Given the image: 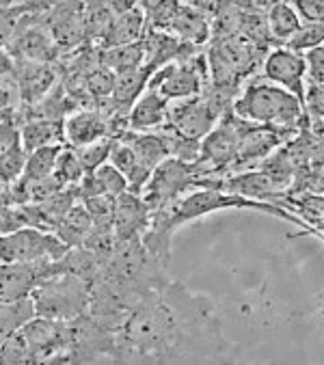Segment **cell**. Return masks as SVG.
<instances>
[{"mask_svg": "<svg viewBox=\"0 0 324 365\" xmlns=\"http://www.w3.org/2000/svg\"><path fill=\"white\" fill-rule=\"evenodd\" d=\"M225 352L208 299L169 279L147 292L115 333V363H203Z\"/></svg>", "mask_w": 324, "mask_h": 365, "instance_id": "cell-1", "label": "cell"}, {"mask_svg": "<svg viewBox=\"0 0 324 365\" xmlns=\"http://www.w3.org/2000/svg\"><path fill=\"white\" fill-rule=\"evenodd\" d=\"M233 113L264 125L296 128L303 121L307 106L292 91L266 81L249 85L247 91L233 102Z\"/></svg>", "mask_w": 324, "mask_h": 365, "instance_id": "cell-2", "label": "cell"}, {"mask_svg": "<svg viewBox=\"0 0 324 365\" xmlns=\"http://www.w3.org/2000/svg\"><path fill=\"white\" fill-rule=\"evenodd\" d=\"M91 294L93 283L89 279L63 272L44 279L31 297L37 305V316L50 320H74L89 312Z\"/></svg>", "mask_w": 324, "mask_h": 365, "instance_id": "cell-3", "label": "cell"}, {"mask_svg": "<svg viewBox=\"0 0 324 365\" xmlns=\"http://www.w3.org/2000/svg\"><path fill=\"white\" fill-rule=\"evenodd\" d=\"M210 76V61L203 54H193L184 61L162 65L149 81V89H156L167 100H184L203 93Z\"/></svg>", "mask_w": 324, "mask_h": 365, "instance_id": "cell-4", "label": "cell"}, {"mask_svg": "<svg viewBox=\"0 0 324 365\" xmlns=\"http://www.w3.org/2000/svg\"><path fill=\"white\" fill-rule=\"evenodd\" d=\"M195 186H197L195 163L169 156L167 160H162L156 167V171L151 173L141 195L149 203L151 210H158V207L178 203V199L188 188H195Z\"/></svg>", "mask_w": 324, "mask_h": 365, "instance_id": "cell-5", "label": "cell"}, {"mask_svg": "<svg viewBox=\"0 0 324 365\" xmlns=\"http://www.w3.org/2000/svg\"><path fill=\"white\" fill-rule=\"evenodd\" d=\"M71 247H67L54 232L39 227H22L14 234H5L0 240V259L11 262H44L61 259Z\"/></svg>", "mask_w": 324, "mask_h": 365, "instance_id": "cell-6", "label": "cell"}, {"mask_svg": "<svg viewBox=\"0 0 324 365\" xmlns=\"http://www.w3.org/2000/svg\"><path fill=\"white\" fill-rule=\"evenodd\" d=\"M44 20L63 54L76 52L80 46L89 43L85 0H61L46 11Z\"/></svg>", "mask_w": 324, "mask_h": 365, "instance_id": "cell-7", "label": "cell"}, {"mask_svg": "<svg viewBox=\"0 0 324 365\" xmlns=\"http://www.w3.org/2000/svg\"><path fill=\"white\" fill-rule=\"evenodd\" d=\"M123 130H128L126 123L113 119L100 108H83L65 119V140L71 148H85L106 136H117Z\"/></svg>", "mask_w": 324, "mask_h": 365, "instance_id": "cell-8", "label": "cell"}, {"mask_svg": "<svg viewBox=\"0 0 324 365\" xmlns=\"http://www.w3.org/2000/svg\"><path fill=\"white\" fill-rule=\"evenodd\" d=\"M305 76H307V58L305 52H296L292 48L273 50L264 61V78L292 91L305 102Z\"/></svg>", "mask_w": 324, "mask_h": 365, "instance_id": "cell-9", "label": "cell"}, {"mask_svg": "<svg viewBox=\"0 0 324 365\" xmlns=\"http://www.w3.org/2000/svg\"><path fill=\"white\" fill-rule=\"evenodd\" d=\"M149 223H151V207L143 199L141 192L126 190L123 195L115 199L113 227H115L117 240L143 238Z\"/></svg>", "mask_w": 324, "mask_h": 365, "instance_id": "cell-10", "label": "cell"}, {"mask_svg": "<svg viewBox=\"0 0 324 365\" xmlns=\"http://www.w3.org/2000/svg\"><path fill=\"white\" fill-rule=\"evenodd\" d=\"M50 259L3 264V301L31 297L35 287L50 277Z\"/></svg>", "mask_w": 324, "mask_h": 365, "instance_id": "cell-11", "label": "cell"}, {"mask_svg": "<svg viewBox=\"0 0 324 365\" xmlns=\"http://www.w3.org/2000/svg\"><path fill=\"white\" fill-rule=\"evenodd\" d=\"M14 63L20 76L24 106H35L56 87V69L52 67V63H39L29 58H14Z\"/></svg>", "mask_w": 324, "mask_h": 365, "instance_id": "cell-12", "label": "cell"}, {"mask_svg": "<svg viewBox=\"0 0 324 365\" xmlns=\"http://www.w3.org/2000/svg\"><path fill=\"white\" fill-rule=\"evenodd\" d=\"M169 104L171 100H167L160 91L147 87V91L134 102V106L128 113V130L149 132L162 128L169 117Z\"/></svg>", "mask_w": 324, "mask_h": 365, "instance_id": "cell-13", "label": "cell"}, {"mask_svg": "<svg viewBox=\"0 0 324 365\" xmlns=\"http://www.w3.org/2000/svg\"><path fill=\"white\" fill-rule=\"evenodd\" d=\"M147 33H149L147 16H145L143 7L136 5L134 9H130V11H126L113 20L104 39L100 41V48H115V46L143 41Z\"/></svg>", "mask_w": 324, "mask_h": 365, "instance_id": "cell-14", "label": "cell"}, {"mask_svg": "<svg viewBox=\"0 0 324 365\" xmlns=\"http://www.w3.org/2000/svg\"><path fill=\"white\" fill-rule=\"evenodd\" d=\"M210 26L212 24H210L203 7L191 5V3H184L182 0V5H180L178 14L169 26V33H173L182 41H188L193 46H201L210 37Z\"/></svg>", "mask_w": 324, "mask_h": 365, "instance_id": "cell-15", "label": "cell"}, {"mask_svg": "<svg viewBox=\"0 0 324 365\" xmlns=\"http://www.w3.org/2000/svg\"><path fill=\"white\" fill-rule=\"evenodd\" d=\"M221 188L227 190V192H236V195H242V197H249V199H270V197H277L279 195V186L262 171H242V173H236L233 178L229 180H221Z\"/></svg>", "mask_w": 324, "mask_h": 365, "instance_id": "cell-16", "label": "cell"}, {"mask_svg": "<svg viewBox=\"0 0 324 365\" xmlns=\"http://www.w3.org/2000/svg\"><path fill=\"white\" fill-rule=\"evenodd\" d=\"M96 227V218L93 214L87 210L85 203H78L74 205L65 216H63V221L56 225L54 234L67 245V247H80L83 245L91 232Z\"/></svg>", "mask_w": 324, "mask_h": 365, "instance_id": "cell-17", "label": "cell"}, {"mask_svg": "<svg viewBox=\"0 0 324 365\" xmlns=\"http://www.w3.org/2000/svg\"><path fill=\"white\" fill-rule=\"evenodd\" d=\"M22 143H24L26 154L39 148H46V145L65 143V121L29 117L22 125Z\"/></svg>", "mask_w": 324, "mask_h": 365, "instance_id": "cell-18", "label": "cell"}, {"mask_svg": "<svg viewBox=\"0 0 324 365\" xmlns=\"http://www.w3.org/2000/svg\"><path fill=\"white\" fill-rule=\"evenodd\" d=\"M100 63L111 67L117 74L128 69H136L147 63V46L143 41L115 46V48H100Z\"/></svg>", "mask_w": 324, "mask_h": 365, "instance_id": "cell-19", "label": "cell"}, {"mask_svg": "<svg viewBox=\"0 0 324 365\" xmlns=\"http://www.w3.org/2000/svg\"><path fill=\"white\" fill-rule=\"evenodd\" d=\"M266 18H268L270 33L277 41L292 39L294 33L303 26L300 14L296 11L294 3H288V0H277V3H273Z\"/></svg>", "mask_w": 324, "mask_h": 365, "instance_id": "cell-20", "label": "cell"}, {"mask_svg": "<svg viewBox=\"0 0 324 365\" xmlns=\"http://www.w3.org/2000/svg\"><path fill=\"white\" fill-rule=\"evenodd\" d=\"M37 318V305L33 297L24 299H14V301H3V312H0V333L3 337L24 329L31 320Z\"/></svg>", "mask_w": 324, "mask_h": 365, "instance_id": "cell-21", "label": "cell"}, {"mask_svg": "<svg viewBox=\"0 0 324 365\" xmlns=\"http://www.w3.org/2000/svg\"><path fill=\"white\" fill-rule=\"evenodd\" d=\"M63 148H65L63 143H56V145H46V148H39V150L31 152L29 158H26V167H24L22 178H26V180H41V178L52 175L54 169H56V163H59V156H61Z\"/></svg>", "mask_w": 324, "mask_h": 365, "instance_id": "cell-22", "label": "cell"}, {"mask_svg": "<svg viewBox=\"0 0 324 365\" xmlns=\"http://www.w3.org/2000/svg\"><path fill=\"white\" fill-rule=\"evenodd\" d=\"M258 169H262L281 190L294 180V175H296V163H294V158L290 156V152L288 150H281V152H275V154H270L266 160H262V165L258 167Z\"/></svg>", "mask_w": 324, "mask_h": 365, "instance_id": "cell-23", "label": "cell"}, {"mask_svg": "<svg viewBox=\"0 0 324 365\" xmlns=\"http://www.w3.org/2000/svg\"><path fill=\"white\" fill-rule=\"evenodd\" d=\"M113 145H115V136H106L98 143L85 145V148H74L80 163H83L85 171L91 173L96 169H100L102 165H106L111 160V152H113Z\"/></svg>", "mask_w": 324, "mask_h": 365, "instance_id": "cell-24", "label": "cell"}, {"mask_svg": "<svg viewBox=\"0 0 324 365\" xmlns=\"http://www.w3.org/2000/svg\"><path fill=\"white\" fill-rule=\"evenodd\" d=\"M54 175L65 184V186H71V184H78L87 175L83 163H80L76 150L71 148H63L61 156H59V163H56V169H54Z\"/></svg>", "mask_w": 324, "mask_h": 365, "instance_id": "cell-25", "label": "cell"}, {"mask_svg": "<svg viewBox=\"0 0 324 365\" xmlns=\"http://www.w3.org/2000/svg\"><path fill=\"white\" fill-rule=\"evenodd\" d=\"M29 365L31 363V350L29 341L22 331H16L7 337H3V365Z\"/></svg>", "mask_w": 324, "mask_h": 365, "instance_id": "cell-26", "label": "cell"}, {"mask_svg": "<svg viewBox=\"0 0 324 365\" xmlns=\"http://www.w3.org/2000/svg\"><path fill=\"white\" fill-rule=\"evenodd\" d=\"M61 0H3V11L29 14V11H48Z\"/></svg>", "mask_w": 324, "mask_h": 365, "instance_id": "cell-27", "label": "cell"}, {"mask_svg": "<svg viewBox=\"0 0 324 365\" xmlns=\"http://www.w3.org/2000/svg\"><path fill=\"white\" fill-rule=\"evenodd\" d=\"M307 58V76L311 83H324V46L311 48L305 52Z\"/></svg>", "mask_w": 324, "mask_h": 365, "instance_id": "cell-28", "label": "cell"}, {"mask_svg": "<svg viewBox=\"0 0 324 365\" xmlns=\"http://www.w3.org/2000/svg\"><path fill=\"white\" fill-rule=\"evenodd\" d=\"M305 106L315 119H324V83H311L307 87Z\"/></svg>", "mask_w": 324, "mask_h": 365, "instance_id": "cell-29", "label": "cell"}, {"mask_svg": "<svg viewBox=\"0 0 324 365\" xmlns=\"http://www.w3.org/2000/svg\"><path fill=\"white\" fill-rule=\"evenodd\" d=\"M303 22H324V0H292Z\"/></svg>", "mask_w": 324, "mask_h": 365, "instance_id": "cell-30", "label": "cell"}, {"mask_svg": "<svg viewBox=\"0 0 324 365\" xmlns=\"http://www.w3.org/2000/svg\"><path fill=\"white\" fill-rule=\"evenodd\" d=\"M303 210L311 216H318V218H324V197H318V195H311V197H303L300 201Z\"/></svg>", "mask_w": 324, "mask_h": 365, "instance_id": "cell-31", "label": "cell"}, {"mask_svg": "<svg viewBox=\"0 0 324 365\" xmlns=\"http://www.w3.org/2000/svg\"><path fill=\"white\" fill-rule=\"evenodd\" d=\"M313 130H315V136H318V140H320V148H322V152H324V119H320V121L313 125Z\"/></svg>", "mask_w": 324, "mask_h": 365, "instance_id": "cell-32", "label": "cell"}, {"mask_svg": "<svg viewBox=\"0 0 324 365\" xmlns=\"http://www.w3.org/2000/svg\"><path fill=\"white\" fill-rule=\"evenodd\" d=\"M320 180H322V182H324V169H322V175H320Z\"/></svg>", "mask_w": 324, "mask_h": 365, "instance_id": "cell-33", "label": "cell"}]
</instances>
